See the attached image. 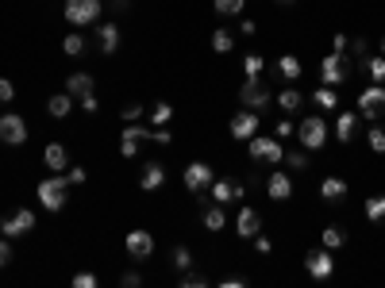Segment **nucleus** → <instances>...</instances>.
<instances>
[{
  "mask_svg": "<svg viewBox=\"0 0 385 288\" xmlns=\"http://www.w3.org/2000/svg\"><path fill=\"white\" fill-rule=\"evenodd\" d=\"M247 154L254 165H281V158H285L281 139H274V134H254L247 143Z\"/></svg>",
  "mask_w": 385,
  "mask_h": 288,
  "instance_id": "1",
  "label": "nucleus"
},
{
  "mask_svg": "<svg viewBox=\"0 0 385 288\" xmlns=\"http://www.w3.org/2000/svg\"><path fill=\"white\" fill-rule=\"evenodd\" d=\"M35 192H38V204L47 211H62L66 208V196H69V177H62V173L58 177H43Z\"/></svg>",
  "mask_w": 385,
  "mask_h": 288,
  "instance_id": "2",
  "label": "nucleus"
},
{
  "mask_svg": "<svg viewBox=\"0 0 385 288\" xmlns=\"http://www.w3.org/2000/svg\"><path fill=\"white\" fill-rule=\"evenodd\" d=\"M100 12H104L100 0H66L62 16H66V23H74V27H85V23H100Z\"/></svg>",
  "mask_w": 385,
  "mask_h": 288,
  "instance_id": "3",
  "label": "nucleus"
},
{
  "mask_svg": "<svg viewBox=\"0 0 385 288\" xmlns=\"http://www.w3.org/2000/svg\"><path fill=\"white\" fill-rule=\"evenodd\" d=\"M297 139H300V146H305V150H324V143H327V123L320 119V115H308V119H300Z\"/></svg>",
  "mask_w": 385,
  "mask_h": 288,
  "instance_id": "4",
  "label": "nucleus"
},
{
  "mask_svg": "<svg viewBox=\"0 0 385 288\" xmlns=\"http://www.w3.org/2000/svg\"><path fill=\"white\" fill-rule=\"evenodd\" d=\"M239 104H243V108H250V112H266V108L274 104V93H270V88L262 85L258 77H254V81H247V85L239 88Z\"/></svg>",
  "mask_w": 385,
  "mask_h": 288,
  "instance_id": "5",
  "label": "nucleus"
},
{
  "mask_svg": "<svg viewBox=\"0 0 385 288\" xmlns=\"http://www.w3.org/2000/svg\"><path fill=\"white\" fill-rule=\"evenodd\" d=\"M320 77H324V85H343L346 77H351V62H346V54H336V50H331V54L324 58V62H320Z\"/></svg>",
  "mask_w": 385,
  "mask_h": 288,
  "instance_id": "6",
  "label": "nucleus"
},
{
  "mask_svg": "<svg viewBox=\"0 0 385 288\" xmlns=\"http://www.w3.org/2000/svg\"><path fill=\"white\" fill-rule=\"evenodd\" d=\"M0 143H8V146H23V143H28V119L16 115V112L0 115Z\"/></svg>",
  "mask_w": 385,
  "mask_h": 288,
  "instance_id": "7",
  "label": "nucleus"
},
{
  "mask_svg": "<svg viewBox=\"0 0 385 288\" xmlns=\"http://www.w3.org/2000/svg\"><path fill=\"white\" fill-rule=\"evenodd\" d=\"M31 227H35V211L31 208H19V211H12V215L0 219V235H4V239H23Z\"/></svg>",
  "mask_w": 385,
  "mask_h": 288,
  "instance_id": "8",
  "label": "nucleus"
},
{
  "mask_svg": "<svg viewBox=\"0 0 385 288\" xmlns=\"http://www.w3.org/2000/svg\"><path fill=\"white\" fill-rule=\"evenodd\" d=\"M262 112H250V108H243V112H235L231 115V139H239V143H250V139H254V134H258V119Z\"/></svg>",
  "mask_w": 385,
  "mask_h": 288,
  "instance_id": "9",
  "label": "nucleus"
},
{
  "mask_svg": "<svg viewBox=\"0 0 385 288\" xmlns=\"http://www.w3.org/2000/svg\"><path fill=\"white\" fill-rule=\"evenodd\" d=\"M182 181H185V189H189L192 196H201V192H208V184L216 181V177H212V165L189 162V165H185V173H182Z\"/></svg>",
  "mask_w": 385,
  "mask_h": 288,
  "instance_id": "10",
  "label": "nucleus"
},
{
  "mask_svg": "<svg viewBox=\"0 0 385 288\" xmlns=\"http://www.w3.org/2000/svg\"><path fill=\"white\" fill-rule=\"evenodd\" d=\"M382 112H385V85H370L358 96V115L362 119H377Z\"/></svg>",
  "mask_w": 385,
  "mask_h": 288,
  "instance_id": "11",
  "label": "nucleus"
},
{
  "mask_svg": "<svg viewBox=\"0 0 385 288\" xmlns=\"http://www.w3.org/2000/svg\"><path fill=\"white\" fill-rule=\"evenodd\" d=\"M305 269H308V277L327 280L331 273H336V258H331V250H312V254L305 258Z\"/></svg>",
  "mask_w": 385,
  "mask_h": 288,
  "instance_id": "12",
  "label": "nucleus"
},
{
  "mask_svg": "<svg viewBox=\"0 0 385 288\" xmlns=\"http://www.w3.org/2000/svg\"><path fill=\"white\" fill-rule=\"evenodd\" d=\"M124 246H127V254H131L135 261H143V258H151V254H154V235H151V230H143V227H135L131 235L124 239Z\"/></svg>",
  "mask_w": 385,
  "mask_h": 288,
  "instance_id": "13",
  "label": "nucleus"
},
{
  "mask_svg": "<svg viewBox=\"0 0 385 288\" xmlns=\"http://www.w3.org/2000/svg\"><path fill=\"white\" fill-rule=\"evenodd\" d=\"M66 93L74 96V100H81V96L96 93V77L89 73V69H77V73H66Z\"/></svg>",
  "mask_w": 385,
  "mask_h": 288,
  "instance_id": "14",
  "label": "nucleus"
},
{
  "mask_svg": "<svg viewBox=\"0 0 385 288\" xmlns=\"http://www.w3.org/2000/svg\"><path fill=\"white\" fill-rule=\"evenodd\" d=\"M166 184V165L162 162H143V169H139V189L154 192Z\"/></svg>",
  "mask_w": 385,
  "mask_h": 288,
  "instance_id": "15",
  "label": "nucleus"
},
{
  "mask_svg": "<svg viewBox=\"0 0 385 288\" xmlns=\"http://www.w3.org/2000/svg\"><path fill=\"white\" fill-rule=\"evenodd\" d=\"M266 192H270V200H289L293 196V181H289V173L278 169V173H270V181H266Z\"/></svg>",
  "mask_w": 385,
  "mask_h": 288,
  "instance_id": "16",
  "label": "nucleus"
},
{
  "mask_svg": "<svg viewBox=\"0 0 385 288\" xmlns=\"http://www.w3.org/2000/svg\"><path fill=\"white\" fill-rule=\"evenodd\" d=\"M258 230H262V215L254 208H243L239 219H235V235H239V239H254Z\"/></svg>",
  "mask_w": 385,
  "mask_h": 288,
  "instance_id": "17",
  "label": "nucleus"
},
{
  "mask_svg": "<svg viewBox=\"0 0 385 288\" xmlns=\"http://www.w3.org/2000/svg\"><path fill=\"white\" fill-rule=\"evenodd\" d=\"M96 47H100V54H116L120 50V27L116 23H96Z\"/></svg>",
  "mask_w": 385,
  "mask_h": 288,
  "instance_id": "18",
  "label": "nucleus"
},
{
  "mask_svg": "<svg viewBox=\"0 0 385 288\" xmlns=\"http://www.w3.org/2000/svg\"><path fill=\"white\" fill-rule=\"evenodd\" d=\"M43 162H47L54 173H66L69 169V150L62 143H47V150H43Z\"/></svg>",
  "mask_w": 385,
  "mask_h": 288,
  "instance_id": "19",
  "label": "nucleus"
},
{
  "mask_svg": "<svg viewBox=\"0 0 385 288\" xmlns=\"http://www.w3.org/2000/svg\"><path fill=\"white\" fill-rule=\"evenodd\" d=\"M208 200H212V204H223V208H228V204H235V200H239L235 181H212V184H208Z\"/></svg>",
  "mask_w": 385,
  "mask_h": 288,
  "instance_id": "20",
  "label": "nucleus"
},
{
  "mask_svg": "<svg viewBox=\"0 0 385 288\" xmlns=\"http://www.w3.org/2000/svg\"><path fill=\"white\" fill-rule=\"evenodd\" d=\"M355 131H358V112H339V119H336V139H339V143H351V139H355Z\"/></svg>",
  "mask_w": 385,
  "mask_h": 288,
  "instance_id": "21",
  "label": "nucleus"
},
{
  "mask_svg": "<svg viewBox=\"0 0 385 288\" xmlns=\"http://www.w3.org/2000/svg\"><path fill=\"white\" fill-rule=\"evenodd\" d=\"M320 196H324L327 204H336L346 196V181L343 177H324V184H320Z\"/></svg>",
  "mask_w": 385,
  "mask_h": 288,
  "instance_id": "22",
  "label": "nucleus"
},
{
  "mask_svg": "<svg viewBox=\"0 0 385 288\" xmlns=\"http://www.w3.org/2000/svg\"><path fill=\"white\" fill-rule=\"evenodd\" d=\"M204 230H223L228 227V208L223 204H212V208H204Z\"/></svg>",
  "mask_w": 385,
  "mask_h": 288,
  "instance_id": "23",
  "label": "nucleus"
},
{
  "mask_svg": "<svg viewBox=\"0 0 385 288\" xmlns=\"http://www.w3.org/2000/svg\"><path fill=\"white\" fill-rule=\"evenodd\" d=\"M69 108H74V96H69L66 88H62V93H54V96L47 100V112L54 115V119H66V115H69Z\"/></svg>",
  "mask_w": 385,
  "mask_h": 288,
  "instance_id": "24",
  "label": "nucleus"
},
{
  "mask_svg": "<svg viewBox=\"0 0 385 288\" xmlns=\"http://www.w3.org/2000/svg\"><path fill=\"white\" fill-rule=\"evenodd\" d=\"M85 50H89V38L77 35V31H69V35L62 38V54H66V58H81Z\"/></svg>",
  "mask_w": 385,
  "mask_h": 288,
  "instance_id": "25",
  "label": "nucleus"
},
{
  "mask_svg": "<svg viewBox=\"0 0 385 288\" xmlns=\"http://www.w3.org/2000/svg\"><path fill=\"white\" fill-rule=\"evenodd\" d=\"M362 69H366V77H370L374 85H385V54H370L362 62Z\"/></svg>",
  "mask_w": 385,
  "mask_h": 288,
  "instance_id": "26",
  "label": "nucleus"
},
{
  "mask_svg": "<svg viewBox=\"0 0 385 288\" xmlns=\"http://www.w3.org/2000/svg\"><path fill=\"white\" fill-rule=\"evenodd\" d=\"M274 104H278L281 112L289 115V112H297V108L305 104V96H300L297 88H281V96H274Z\"/></svg>",
  "mask_w": 385,
  "mask_h": 288,
  "instance_id": "27",
  "label": "nucleus"
},
{
  "mask_svg": "<svg viewBox=\"0 0 385 288\" xmlns=\"http://www.w3.org/2000/svg\"><path fill=\"white\" fill-rule=\"evenodd\" d=\"M312 100H316V108H324V112H336L339 108V96H336L331 85H320L316 93H312Z\"/></svg>",
  "mask_w": 385,
  "mask_h": 288,
  "instance_id": "28",
  "label": "nucleus"
},
{
  "mask_svg": "<svg viewBox=\"0 0 385 288\" xmlns=\"http://www.w3.org/2000/svg\"><path fill=\"white\" fill-rule=\"evenodd\" d=\"M278 73L285 77V81H297L300 77V58L297 54H281L278 58Z\"/></svg>",
  "mask_w": 385,
  "mask_h": 288,
  "instance_id": "29",
  "label": "nucleus"
},
{
  "mask_svg": "<svg viewBox=\"0 0 385 288\" xmlns=\"http://www.w3.org/2000/svg\"><path fill=\"white\" fill-rule=\"evenodd\" d=\"M366 219L370 223H382L385 219V196H366Z\"/></svg>",
  "mask_w": 385,
  "mask_h": 288,
  "instance_id": "30",
  "label": "nucleus"
},
{
  "mask_svg": "<svg viewBox=\"0 0 385 288\" xmlns=\"http://www.w3.org/2000/svg\"><path fill=\"white\" fill-rule=\"evenodd\" d=\"M170 261H173L177 273H185V269H192V250L189 246H173L170 250Z\"/></svg>",
  "mask_w": 385,
  "mask_h": 288,
  "instance_id": "31",
  "label": "nucleus"
},
{
  "mask_svg": "<svg viewBox=\"0 0 385 288\" xmlns=\"http://www.w3.org/2000/svg\"><path fill=\"white\" fill-rule=\"evenodd\" d=\"M212 8H216V16H243L247 0H212Z\"/></svg>",
  "mask_w": 385,
  "mask_h": 288,
  "instance_id": "32",
  "label": "nucleus"
},
{
  "mask_svg": "<svg viewBox=\"0 0 385 288\" xmlns=\"http://www.w3.org/2000/svg\"><path fill=\"white\" fill-rule=\"evenodd\" d=\"M212 50H216V54H231V50H235V35L220 27L216 35H212Z\"/></svg>",
  "mask_w": 385,
  "mask_h": 288,
  "instance_id": "33",
  "label": "nucleus"
},
{
  "mask_svg": "<svg viewBox=\"0 0 385 288\" xmlns=\"http://www.w3.org/2000/svg\"><path fill=\"white\" fill-rule=\"evenodd\" d=\"M281 162H285V169L305 173V169H308V150H289L285 158H281Z\"/></svg>",
  "mask_w": 385,
  "mask_h": 288,
  "instance_id": "34",
  "label": "nucleus"
},
{
  "mask_svg": "<svg viewBox=\"0 0 385 288\" xmlns=\"http://www.w3.org/2000/svg\"><path fill=\"white\" fill-rule=\"evenodd\" d=\"M170 119H173V104H166V100H162V104L151 108V123H154V127H166Z\"/></svg>",
  "mask_w": 385,
  "mask_h": 288,
  "instance_id": "35",
  "label": "nucleus"
},
{
  "mask_svg": "<svg viewBox=\"0 0 385 288\" xmlns=\"http://www.w3.org/2000/svg\"><path fill=\"white\" fill-rule=\"evenodd\" d=\"M346 242V230L343 227H324V250H339Z\"/></svg>",
  "mask_w": 385,
  "mask_h": 288,
  "instance_id": "36",
  "label": "nucleus"
},
{
  "mask_svg": "<svg viewBox=\"0 0 385 288\" xmlns=\"http://www.w3.org/2000/svg\"><path fill=\"white\" fill-rule=\"evenodd\" d=\"M366 143H370V150L374 154H385V127H370V131H366Z\"/></svg>",
  "mask_w": 385,
  "mask_h": 288,
  "instance_id": "37",
  "label": "nucleus"
},
{
  "mask_svg": "<svg viewBox=\"0 0 385 288\" xmlns=\"http://www.w3.org/2000/svg\"><path fill=\"white\" fill-rule=\"evenodd\" d=\"M262 66H266L262 54H247V58H243V73H247V81H254V77L262 73Z\"/></svg>",
  "mask_w": 385,
  "mask_h": 288,
  "instance_id": "38",
  "label": "nucleus"
},
{
  "mask_svg": "<svg viewBox=\"0 0 385 288\" xmlns=\"http://www.w3.org/2000/svg\"><path fill=\"white\" fill-rule=\"evenodd\" d=\"M120 154H124V158H135V154H139V139L124 131V139H120Z\"/></svg>",
  "mask_w": 385,
  "mask_h": 288,
  "instance_id": "39",
  "label": "nucleus"
},
{
  "mask_svg": "<svg viewBox=\"0 0 385 288\" xmlns=\"http://www.w3.org/2000/svg\"><path fill=\"white\" fill-rule=\"evenodd\" d=\"M182 288H208V280H204L201 273H192V269H185V273H182Z\"/></svg>",
  "mask_w": 385,
  "mask_h": 288,
  "instance_id": "40",
  "label": "nucleus"
},
{
  "mask_svg": "<svg viewBox=\"0 0 385 288\" xmlns=\"http://www.w3.org/2000/svg\"><path fill=\"white\" fill-rule=\"evenodd\" d=\"M351 50H355V58H358V66H362L366 58H370V38H351Z\"/></svg>",
  "mask_w": 385,
  "mask_h": 288,
  "instance_id": "41",
  "label": "nucleus"
},
{
  "mask_svg": "<svg viewBox=\"0 0 385 288\" xmlns=\"http://www.w3.org/2000/svg\"><path fill=\"white\" fill-rule=\"evenodd\" d=\"M12 100H16V85L8 77H0V104H12Z\"/></svg>",
  "mask_w": 385,
  "mask_h": 288,
  "instance_id": "42",
  "label": "nucleus"
},
{
  "mask_svg": "<svg viewBox=\"0 0 385 288\" xmlns=\"http://www.w3.org/2000/svg\"><path fill=\"white\" fill-rule=\"evenodd\" d=\"M143 112H146L143 104H124V108H120V115H124L127 123H135V119H139V115H143Z\"/></svg>",
  "mask_w": 385,
  "mask_h": 288,
  "instance_id": "43",
  "label": "nucleus"
},
{
  "mask_svg": "<svg viewBox=\"0 0 385 288\" xmlns=\"http://www.w3.org/2000/svg\"><path fill=\"white\" fill-rule=\"evenodd\" d=\"M289 134H297V127L289 123V119H278L274 123V139H289Z\"/></svg>",
  "mask_w": 385,
  "mask_h": 288,
  "instance_id": "44",
  "label": "nucleus"
},
{
  "mask_svg": "<svg viewBox=\"0 0 385 288\" xmlns=\"http://www.w3.org/2000/svg\"><path fill=\"white\" fill-rule=\"evenodd\" d=\"M12 258H16V254H12V239H0V269L8 265Z\"/></svg>",
  "mask_w": 385,
  "mask_h": 288,
  "instance_id": "45",
  "label": "nucleus"
},
{
  "mask_svg": "<svg viewBox=\"0 0 385 288\" xmlns=\"http://www.w3.org/2000/svg\"><path fill=\"white\" fill-rule=\"evenodd\" d=\"M77 104H81V112H89V115H93L96 108H100V100H96V93H89V96H81Z\"/></svg>",
  "mask_w": 385,
  "mask_h": 288,
  "instance_id": "46",
  "label": "nucleus"
},
{
  "mask_svg": "<svg viewBox=\"0 0 385 288\" xmlns=\"http://www.w3.org/2000/svg\"><path fill=\"white\" fill-rule=\"evenodd\" d=\"M74 288H96V277H93V273H77Z\"/></svg>",
  "mask_w": 385,
  "mask_h": 288,
  "instance_id": "47",
  "label": "nucleus"
},
{
  "mask_svg": "<svg viewBox=\"0 0 385 288\" xmlns=\"http://www.w3.org/2000/svg\"><path fill=\"white\" fill-rule=\"evenodd\" d=\"M254 250H258V254H270V250H274V242H270L266 235L258 230V235H254Z\"/></svg>",
  "mask_w": 385,
  "mask_h": 288,
  "instance_id": "48",
  "label": "nucleus"
},
{
  "mask_svg": "<svg viewBox=\"0 0 385 288\" xmlns=\"http://www.w3.org/2000/svg\"><path fill=\"white\" fill-rule=\"evenodd\" d=\"M120 285H124V288H139V285H143V277H139V273H124Z\"/></svg>",
  "mask_w": 385,
  "mask_h": 288,
  "instance_id": "49",
  "label": "nucleus"
},
{
  "mask_svg": "<svg viewBox=\"0 0 385 288\" xmlns=\"http://www.w3.org/2000/svg\"><path fill=\"white\" fill-rule=\"evenodd\" d=\"M151 143H170V131H166V127H154V131H151Z\"/></svg>",
  "mask_w": 385,
  "mask_h": 288,
  "instance_id": "50",
  "label": "nucleus"
},
{
  "mask_svg": "<svg viewBox=\"0 0 385 288\" xmlns=\"http://www.w3.org/2000/svg\"><path fill=\"white\" fill-rule=\"evenodd\" d=\"M331 50H336V54H346V35H343V31L331 38Z\"/></svg>",
  "mask_w": 385,
  "mask_h": 288,
  "instance_id": "51",
  "label": "nucleus"
},
{
  "mask_svg": "<svg viewBox=\"0 0 385 288\" xmlns=\"http://www.w3.org/2000/svg\"><path fill=\"white\" fill-rule=\"evenodd\" d=\"M69 184H85V169H81V165H74V169H69Z\"/></svg>",
  "mask_w": 385,
  "mask_h": 288,
  "instance_id": "52",
  "label": "nucleus"
},
{
  "mask_svg": "<svg viewBox=\"0 0 385 288\" xmlns=\"http://www.w3.org/2000/svg\"><path fill=\"white\" fill-rule=\"evenodd\" d=\"M239 31H243V35H254V31H258V23H254V19H243Z\"/></svg>",
  "mask_w": 385,
  "mask_h": 288,
  "instance_id": "53",
  "label": "nucleus"
},
{
  "mask_svg": "<svg viewBox=\"0 0 385 288\" xmlns=\"http://www.w3.org/2000/svg\"><path fill=\"white\" fill-rule=\"evenodd\" d=\"M243 285H247L243 277H228V280H223V288H243Z\"/></svg>",
  "mask_w": 385,
  "mask_h": 288,
  "instance_id": "54",
  "label": "nucleus"
},
{
  "mask_svg": "<svg viewBox=\"0 0 385 288\" xmlns=\"http://www.w3.org/2000/svg\"><path fill=\"white\" fill-rule=\"evenodd\" d=\"M112 12H120V16H124V12H127V0H112Z\"/></svg>",
  "mask_w": 385,
  "mask_h": 288,
  "instance_id": "55",
  "label": "nucleus"
},
{
  "mask_svg": "<svg viewBox=\"0 0 385 288\" xmlns=\"http://www.w3.org/2000/svg\"><path fill=\"white\" fill-rule=\"evenodd\" d=\"M278 4H285V8H289V4H297V0H278Z\"/></svg>",
  "mask_w": 385,
  "mask_h": 288,
  "instance_id": "56",
  "label": "nucleus"
},
{
  "mask_svg": "<svg viewBox=\"0 0 385 288\" xmlns=\"http://www.w3.org/2000/svg\"><path fill=\"white\" fill-rule=\"evenodd\" d=\"M377 54H385V35H382V50H377Z\"/></svg>",
  "mask_w": 385,
  "mask_h": 288,
  "instance_id": "57",
  "label": "nucleus"
}]
</instances>
